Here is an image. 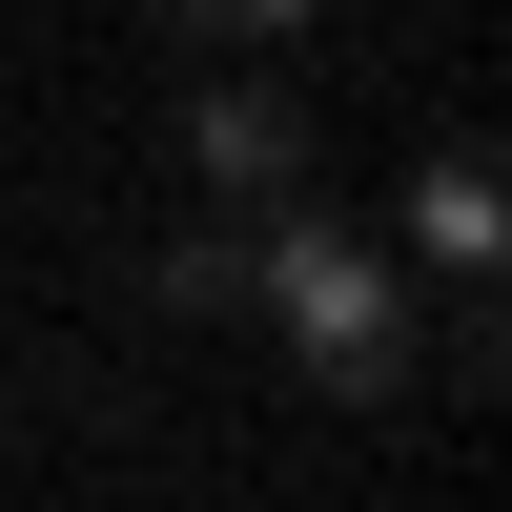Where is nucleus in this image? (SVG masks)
<instances>
[{"label":"nucleus","instance_id":"f257e3e1","mask_svg":"<svg viewBox=\"0 0 512 512\" xmlns=\"http://www.w3.org/2000/svg\"><path fill=\"white\" fill-rule=\"evenodd\" d=\"M246 308L287 328V369H308V390H349V410H390V390H410V287H390V246L328 226L308 185L246 205Z\"/></svg>","mask_w":512,"mask_h":512},{"label":"nucleus","instance_id":"f03ea898","mask_svg":"<svg viewBox=\"0 0 512 512\" xmlns=\"http://www.w3.org/2000/svg\"><path fill=\"white\" fill-rule=\"evenodd\" d=\"M185 164H205V205H287V185H308V103H287V82H205V103H185Z\"/></svg>","mask_w":512,"mask_h":512},{"label":"nucleus","instance_id":"7ed1b4c3","mask_svg":"<svg viewBox=\"0 0 512 512\" xmlns=\"http://www.w3.org/2000/svg\"><path fill=\"white\" fill-rule=\"evenodd\" d=\"M410 246H431L451 287H472L492 246H512V185H492V144H431V164H410Z\"/></svg>","mask_w":512,"mask_h":512},{"label":"nucleus","instance_id":"20e7f679","mask_svg":"<svg viewBox=\"0 0 512 512\" xmlns=\"http://www.w3.org/2000/svg\"><path fill=\"white\" fill-rule=\"evenodd\" d=\"M164 21H185V41H308L328 0H164Z\"/></svg>","mask_w":512,"mask_h":512}]
</instances>
